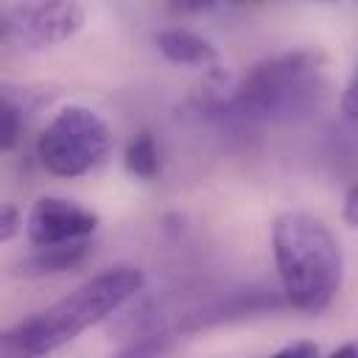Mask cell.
Instances as JSON below:
<instances>
[{"label":"cell","instance_id":"10","mask_svg":"<svg viewBox=\"0 0 358 358\" xmlns=\"http://www.w3.org/2000/svg\"><path fill=\"white\" fill-rule=\"evenodd\" d=\"M168 350V341L162 333H151V336H143L137 341H131L129 347H123L120 352H115L112 358H162Z\"/></svg>","mask_w":358,"mask_h":358},{"label":"cell","instance_id":"14","mask_svg":"<svg viewBox=\"0 0 358 358\" xmlns=\"http://www.w3.org/2000/svg\"><path fill=\"white\" fill-rule=\"evenodd\" d=\"M341 109H344V117H347V120H355V81H352V78H350L347 87H344Z\"/></svg>","mask_w":358,"mask_h":358},{"label":"cell","instance_id":"9","mask_svg":"<svg viewBox=\"0 0 358 358\" xmlns=\"http://www.w3.org/2000/svg\"><path fill=\"white\" fill-rule=\"evenodd\" d=\"M123 165L131 176L137 179H154L159 173V151H157V143L151 134H137L129 145H126V154H123Z\"/></svg>","mask_w":358,"mask_h":358},{"label":"cell","instance_id":"2","mask_svg":"<svg viewBox=\"0 0 358 358\" xmlns=\"http://www.w3.org/2000/svg\"><path fill=\"white\" fill-rule=\"evenodd\" d=\"M271 252L285 299L308 313L330 308L341 288L344 257L330 227L302 210L282 213L271 227Z\"/></svg>","mask_w":358,"mask_h":358},{"label":"cell","instance_id":"4","mask_svg":"<svg viewBox=\"0 0 358 358\" xmlns=\"http://www.w3.org/2000/svg\"><path fill=\"white\" fill-rule=\"evenodd\" d=\"M112 151L109 123L84 103L62 106L36 140L39 165L53 176H84Z\"/></svg>","mask_w":358,"mask_h":358},{"label":"cell","instance_id":"16","mask_svg":"<svg viewBox=\"0 0 358 358\" xmlns=\"http://www.w3.org/2000/svg\"><path fill=\"white\" fill-rule=\"evenodd\" d=\"M327 358H358V352H355V344H341V347L333 350Z\"/></svg>","mask_w":358,"mask_h":358},{"label":"cell","instance_id":"13","mask_svg":"<svg viewBox=\"0 0 358 358\" xmlns=\"http://www.w3.org/2000/svg\"><path fill=\"white\" fill-rule=\"evenodd\" d=\"M20 227H22V224H20V210H17L14 204H6V201H3V204H0V243L11 241Z\"/></svg>","mask_w":358,"mask_h":358},{"label":"cell","instance_id":"12","mask_svg":"<svg viewBox=\"0 0 358 358\" xmlns=\"http://www.w3.org/2000/svg\"><path fill=\"white\" fill-rule=\"evenodd\" d=\"M268 358H319V347L313 341H308V338H299V341H291V344L280 347Z\"/></svg>","mask_w":358,"mask_h":358},{"label":"cell","instance_id":"7","mask_svg":"<svg viewBox=\"0 0 358 358\" xmlns=\"http://www.w3.org/2000/svg\"><path fill=\"white\" fill-rule=\"evenodd\" d=\"M154 45H157V50H159L168 62H173V64H185V67H213V64L218 62L215 48H213L204 36H199V34H193V31H187V28H165V31H157V34H154Z\"/></svg>","mask_w":358,"mask_h":358},{"label":"cell","instance_id":"6","mask_svg":"<svg viewBox=\"0 0 358 358\" xmlns=\"http://www.w3.org/2000/svg\"><path fill=\"white\" fill-rule=\"evenodd\" d=\"M84 25V8L76 3H36L20 6L6 20V34H11L25 48H53L73 39Z\"/></svg>","mask_w":358,"mask_h":358},{"label":"cell","instance_id":"15","mask_svg":"<svg viewBox=\"0 0 358 358\" xmlns=\"http://www.w3.org/2000/svg\"><path fill=\"white\" fill-rule=\"evenodd\" d=\"M355 207H358V190L350 187L347 190V199H344V221L350 227H355Z\"/></svg>","mask_w":358,"mask_h":358},{"label":"cell","instance_id":"5","mask_svg":"<svg viewBox=\"0 0 358 358\" xmlns=\"http://www.w3.org/2000/svg\"><path fill=\"white\" fill-rule=\"evenodd\" d=\"M98 229V215L62 196H39L25 215V235L36 249L78 243Z\"/></svg>","mask_w":358,"mask_h":358},{"label":"cell","instance_id":"1","mask_svg":"<svg viewBox=\"0 0 358 358\" xmlns=\"http://www.w3.org/2000/svg\"><path fill=\"white\" fill-rule=\"evenodd\" d=\"M143 282L145 277L134 266H115L92 274L53 305L0 327V358H45L62 350L126 305Z\"/></svg>","mask_w":358,"mask_h":358},{"label":"cell","instance_id":"11","mask_svg":"<svg viewBox=\"0 0 358 358\" xmlns=\"http://www.w3.org/2000/svg\"><path fill=\"white\" fill-rule=\"evenodd\" d=\"M20 131H22V123H20L17 106L0 98V151H11L20 140Z\"/></svg>","mask_w":358,"mask_h":358},{"label":"cell","instance_id":"8","mask_svg":"<svg viewBox=\"0 0 358 358\" xmlns=\"http://www.w3.org/2000/svg\"><path fill=\"white\" fill-rule=\"evenodd\" d=\"M90 252L87 241L78 243H62V246H48V249H36V255L28 260V266L36 274H53V271H64L73 268L76 263H81Z\"/></svg>","mask_w":358,"mask_h":358},{"label":"cell","instance_id":"3","mask_svg":"<svg viewBox=\"0 0 358 358\" xmlns=\"http://www.w3.org/2000/svg\"><path fill=\"white\" fill-rule=\"evenodd\" d=\"M319 59L313 53H282L260 62L227 101L238 120H274L308 109L319 95Z\"/></svg>","mask_w":358,"mask_h":358}]
</instances>
